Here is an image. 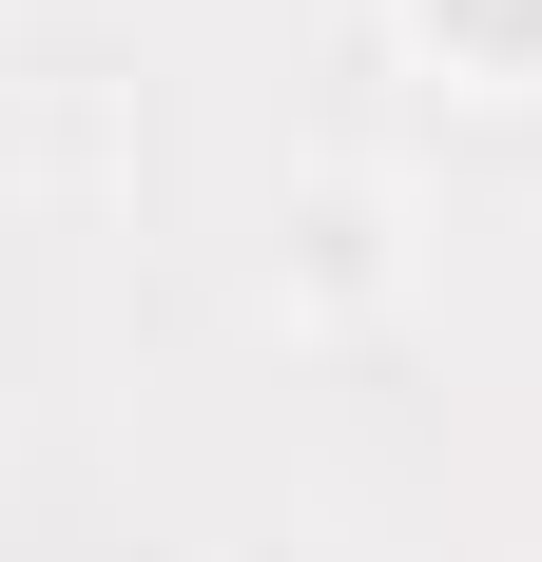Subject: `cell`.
<instances>
[{
	"mask_svg": "<svg viewBox=\"0 0 542 562\" xmlns=\"http://www.w3.org/2000/svg\"><path fill=\"white\" fill-rule=\"evenodd\" d=\"M427 20H445L465 58H542V0H427Z\"/></svg>",
	"mask_w": 542,
	"mask_h": 562,
	"instance_id": "obj_1",
	"label": "cell"
}]
</instances>
